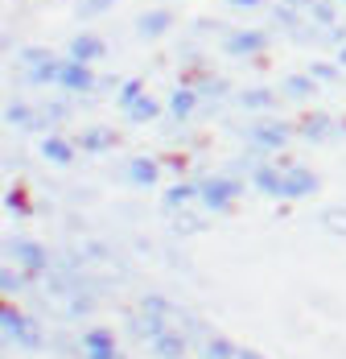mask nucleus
<instances>
[{
  "label": "nucleus",
  "mask_w": 346,
  "mask_h": 359,
  "mask_svg": "<svg viewBox=\"0 0 346 359\" xmlns=\"http://www.w3.org/2000/svg\"><path fill=\"white\" fill-rule=\"evenodd\" d=\"M251 182H256V190H264L268 198H284V174L272 170V165H256V170H251Z\"/></svg>",
  "instance_id": "0eeeda50"
},
{
  "label": "nucleus",
  "mask_w": 346,
  "mask_h": 359,
  "mask_svg": "<svg viewBox=\"0 0 346 359\" xmlns=\"http://www.w3.org/2000/svg\"><path fill=\"white\" fill-rule=\"evenodd\" d=\"M240 194H243V186H240V182H231V178L198 182V198H202V207H207V211H227Z\"/></svg>",
  "instance_id": "f03ea898"
},
{
  "label": "nucleus",
  "mask_w": 346,
  "mask_h": 359,
  "mask_svg": "<svg viewBox=\"0 0 346 359\" xmlns=\"http://www.w3.org/2000/svg\"><path fill=\"white\" fill-rule=\"evenodd\" d=\"M140 95H144V91H140V83H137V79H132V83H124V87H120V108L128 111V108H132V104L140 100Z\"/></svg>",
  "instance_id": "b1692460"
},
{
  "label": "nucleus",
  "mask_w": 346,
  "mask_h": 359,
  "mask_svg": "<svg viewBox=\"0 0 346 359\" xmlns=\"http://www.w3.org/2000/svg\"><path fill=\"white\" fill-rule=\"evenodd\" d=\"M301 137H305V141H326V137H330V120H326V116H310V120L301 124Z\"/></svg>",
  "instance_id": "412c9836"
},
{
  "label": "nucleus",
  "mask_w": 346,
  "mask_h": 359,
  "mask_svg": "<svg viewBox=\"0 0 346 359\" xmlns=\"http://www.w3.org/2000/svg\"><path fill=\"white\" fill-rule=\"evenodd\" d=\"M190 198H198V186H194V182H177V186L165 190V207H169V211H181Z\"/></svg>",
  "instance_id": "4468645a"
},
{
  "label": "nucleus",
  "mask_w": 346,
  "mask_h": 359,
  "mask_svg": "<svg viewBox=\"0 0 346 359\" xmlns=\"http://www.w3.org/2000/svg\"><path fill=\"white\" fill-rule=\"evenodd\" d=\"M4 207H8V211H21V215H25V211H29V207H25V198H21V194H8V198H4Z\"/></svg>",
  "instance_id": "cd10ccee"
},
{
  "label": "nucleus",
  "mask_w": 346,
  "mask_h": 359,
  "mask_svg": "<svg viewBox=\"0 0 346 359\" xmlns=\"http://www.w3.org/2000/svg\"><path fill=\"white\" fill-rule=\"evenodd\" d=\"M313 190H317V178H313L310 170H301V165L284 170V198H305Z\"/></svg>",
  "instance_id": "39448f33"
},
{
  "label": "nucleus",
  "mask_w": 346,
  "mask_h": 359,
  "mask_svg": "<svg viewBox=\"0 0 346 359\" xmlns=\"http://www.w3.org/2000/svg\"><path fill=\"white\" fill-rule=\"evenodd\" d=\"M202 355H207V359H235L240 351H235L227 339H219V334H214V339H207V343H202Z\"/></svg>",
  "instance_id": "aec40b11"
},
{
  "label": "nucleus",
  "mask_w": 346,
  "mask_h": 359,
  "mask_svg": "<svg viewBox=\"0 0 346 359\" xmlns=\"http://www.w3.org/2000/svg\"><path fill=\"white\" fill-rule=\"evenodd\" d=\"M243 108H256V111H264V108H272V91H264V87H256V91H247L240 100Z\"/></svg>",
  "instance_id": "5701e85b"
},
{
  "label": "nucleus",
  "mask_w": 346,
  "mask_h": 359,
  "mask_svg": "<svg viewBox=\"0 0 346 359\" xmlns=\"http://www.w3.org/2000/svg\"><path fill=\"white\" fill-rule=\"evenodd\" d=\"M194 104H198V95H194V91H186V87H181V91H173V95H169V111L177 116V120H186V116L194 111Z\"/></svg>",
  "instance_id": "a211bd4d"
},
{
  "label": "nucleus",
  "mask_w": 346,
  "mask_h": 359,
  "mask_svg": "<svg viewBox=\"0 0 346 359\" xmlns=\"http://www.w3.org/2000/svg\"><path fill=\"white\" fill-rule=\"evenodd\" d=\"M0 323H4V339L21 343L25 351H37V347H41V330H37L25 314H17L13 306H0Z\"/></svg>",
  "instance_id": "f257e3e1"
},
{
  "label": "nucleus",
  "mask_w": 346,
  "mask_h": 359,
  "mask_svg": "<svg viewBox=\"0 0 346 359\" xmlns=\"http://www.w3.org/2000/svg\"><path fill=\"white\" fill-rule=\"evenodd\" d=\"M8 252L17 256V264H21L25 273H46V269H50V252L41 248L37 240H13Z\"/></svg>",
  "instance_id": "7ed1b4c3"
},
{
  "label": "nucleus",
  "mask_w": 346,
  "mask_h": 359,
  "mask_svg": "<svg viewBox=\"0 0 346 359\" xmlns=\"http://www.w3.org/2000/svg\"><path fill=\"white\" fill-rule=\"evenodd\" d=\"M247 141L256 144V149H284L289 128L284 124H256V128H247Z\"/></svg>",
  "instance_id": "423d86ee"
},
{
  "label": "nucleus",
  "mask_w": 346,
  "mask_h": 359,
  "mask_svg": "<svg viewBox=\"0 0 346 359\" xmlns=\"http://www.w3.org/2000/svg\"><path fill=\"white\" fill-rule=\"evenodd\" d=\"M67 91H87L91 87V71H87V62H62V79H58Z\"/></svg>",
  "instance_id": "6e6552de"
},
{
  "label": "nucleus",
  "mask_w": 346,
  "mask_h": 359,
  "mask_svg": "<svg viewBox=\"0 0 346 359\" xmlns=\"http://www.w3.org/2000/svg\"><path fill=\"white\" fill-rule=\"evenodd\" d=\"M310 74H313V79H321V83L338 79V71H334V67H326V62H313V67H310Z\"/></svg>",
  "instance_id": "bb28decb"
},
{
  "label": "nucleus",
  "mask_w": 346,
  "mask_h": 359,
  "mask_svg": "<svg viewBox=\"0 0 346 359\" xmlns=\"http://www.w3.org/2000/svg\"><path fill=\"white\" fill-rule=\"evenodd\" d=\"M104 4H107V0H91V4H83V13H99Z\"/></svg>",
  "instance_id": "7c9ffc66"
},
{
  "label": "nucleus",
  "mask_w": 346,
  "mask_h": 359,
  "mask_svg": "<svg viewBox=\"0 0 346 359\" xmlns=\"http://www.w3.org/2000/svg\"><path fill=\"white\" fill-rule=\"evenodd\" d=\"M153 116H157V104H153L148 95H140L137 104L128 108V120H137V124H144V120H153Z\"/></svg>",
  "instance_id": "4be33fe9"
},
{
  "label": "nucleus",
  "mask_w": 346,
  "mask_h": 359,
  "mask_svg": "<svg viewBox=\"0 0 346 359\" xmlns=\"http://www.w3.org/2000/svg\"><path fill=\"white\" fill-rule=\"evenodd\" d=\"M70 58H74V62H95V58H104V41L91 37V34L74 37V41H70Z\"/></svg>",
  "instance_id": "1a4fd4ad"
},
{
  "label": "nucleus",
  "mask_w": 346,
  "mask_h": 359,
  "mask_svg": "<svg viewBox=\"0 0 346 359\" xmlns=\"http://www.w3.org/2000/svg\"><path fill=\"white\" fill-rule=\"evenodd\" d=\"M111 144H116V133H111V128H91V133H83V149H87V153H104Z\"/></svg>",
  "instance_id": "dca6fc26"
},
{
  "label": "nucleus",
  "mask_w": 346,
  "mask_h": 359,
  "mask_svg": "<svg viewBox=\"0 0 346 359\" xmlns=\"http://www.w3.org/2000/svg\"><path fill=\"white\" fill-rule=\"evenodd\" d=\"M128 182H132V186H153V182H157V161L132 157V161H128Z\"/></svg>",
  "instance_id": "9b49d317"
},
{
  "label": "nucleus",
  "mask_w": 346,
  "mask_h": 359,
  "mask_svg": "<svg viewBox=\"0 0 346 359\" xmlns=\"http://www.w3.org/2000/svg\"><path fill=\"white\" fill-rule=\"evenodd\" d=\"M148 343H153V351H157L161 359H181L186 355V334H181V330H169V326L157 330Z\"/></svg>",
  "instance_id": "20e7f679"
},
{
  "label": "nucleus",
  "mask_w": 346,
  "mask_h": 359,
  "mask_svg": "<svg viewBox=\"0 0 346 359\" xmlns=\"http://www.w3.org/2000/svg\"><path fill=\"white\" fill-rule=\"evenodd\" d=\"M260 0H231V8H256Z\"/></svg>",
  "instance_id": "2f4dec72"
},
{
  "label": "nucleus",
  "mask_w": 346,
  "mask_h": 359,
  "mask_svg": "<svg viewBox=\"0 0 346 359\" xmlns=\"http://www.w3.org/2000/svg\"><path fill=\"white\" fill-rule=\"evenodd\" d=\"M321 227H326L330 236H342L346 240V207H326V211H321Z\"/></svg>",
  "instance_id": "f3484780"
},
{
  "label": "nucleus",
  "mask_w": 346,
  "mask_h": 359,
  "mask_svg": "<svg viewBox=\"0 0 346 359\" xmlns=\"http://www.w3.org/2000/svg\"><path fill=\"white\" fill-rule=\"evenodd\" d=\"M0 285H4V293H21V289H25V277L13 273V269H4V273H0Z\"/></svg>",
  "instance_id": "a878e982"
},
{
  "label": "nucleus",
  "mask_w": 346,
  "mask_h": 359,
  "mask_svg": "<svg viewBox=\"0 0 346 359\" xmlns=\"http://www.w3.org/2000/svg\"><path fill=\"white\" fill-rule=\"evenodd\" d=\"M83 359H120L116 351H83Z\"/></svg>",
  "instance_id": "c756f323"
},
{
  "label": "nucleus",
  "mask_w": 346,
  "mask_h": 359,
  "mask_svg": "<svg viewBox=\"0 0 346 359\" xmlns=\"http://www.w3.org/2000/svg\"><path fill=\"white\" fill-rule=\"evenodd\" d=\"M169 21H173L169 13H165V8H157V13H144V17H140L137 29L144 37H157V34H165V29H169Z\"/></svg>",
  "instance_id": "ddd939ff"
},
{
  "label": "nucleus",
  "mask_w": 346,
  "mask_h": 359,
  "mask_svg": "<svg viewBox=\"0 0 346 359\" xmlns=\"http://www.w3.org/2000/svg\"><path fill=\"white\" fill-rule=\"evenodd\" d=\"M284 95H293V100H310L313 95V74L305 79V74H289L284 79Z\"/></svg>",
  "instance_id": "6ab92c4d"
},
{
  "label": "nucleus",
  "mask_w": 346,
  "mask_h": 359,
  "mask_svg": "<svg viewBox=\"0 0 346 359\" xmlns=\"http://www.w3.org/2000/svg\"><path fill=\"white\" fill-rule=\"evenodd\" d=\"M264 50V34H231L227 37V54H256Z\"/></svg>",
  "instance_id": "2eb2a0df"
},
{
  "label": "nucleus",
  "mask_w": 346,
  "mask_h": 359,
  "mask_svg": "<svg viewBox=\"0 0 346 359\" xmlns=\"http://www.w3.org/2000/svg\"><path fill=\"white\" fill-rule=\"evenodd\" d=\"M177 231H186V236L190 231H202V219H177Z\"/></svg>",
  "instance_id": "c85d7f7f"
},
{
  "label": "nucleus",
  "mask_w": 346,
  "mask_h": 359,
  "mask_svg": "<svg viewBox=\"0 0 346 359\" xmlns=\"http://www.w3.org/2000/svg\"><path fill=\"white\" fill-rule=\"evenodd\" d=\"M4 120H8V124H34V116H29L25 104H8V108H4Z\"/></svg>",
  "instance_id": "393cba45"
},
{
  "label": "nucleus",
  "mask_w": 346,
  "mask_h": 359,
  "mask_svg": "<svg viewBox=\"0 0 346 359\" xmlns=\"http://www.w3.org/2000/svg\"><path fill=\"white\" fill-rule=\"evenodd\" d=\"M41 157L54 161V165H70V161H74V149H70L62 137H46V141H41Z\"/></svg>",
  "instance_id": "9d476101"
},
{
  "label": "nucleus",
  "mask_w": 346,
  "mask_h": 359,
  "mask_svg": "<svg viewBox=\"0 0 346 359\" xmlns=\"http://www.w3.org/2000/svg\"><path fill=\"white\" fill-rule=\"evenodd\" d=\"M235 359H264V355H256V351H240Z\"/></svg>",
  "instance_id": "473e14b6"
},
{
  "label": "nucleus",
  "mask_w": 346,
  "mask_h": 359,
  "mask_svg": "<svg viewBox=\"0 0 346 359\" xmlns=\"http://www.w3.org/2000/svg\"><path fill=\"white\" fill-rule=\"evenodd\" d=\"M83 351H116V334L107 326H91L83 334Z\"/></svg>",
  "instance_id": "f8f14e48"
}]
</instances>
